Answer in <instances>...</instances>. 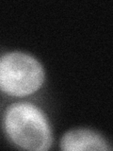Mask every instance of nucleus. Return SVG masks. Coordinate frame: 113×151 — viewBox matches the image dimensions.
<instances>
[{"instance_id":"nucleus-1","label":"nucleus","mask_w":113,"mask_h":151,"mask_svg":"<svg viewBox=\"0 0 113 151\" xmlns=\"http://www.w3.org/2000/svg\"><path fill=\"white\" fill-rule=\"evenodd\" d=\"M4 127L9 139L26 150H49L53 138L45 115L39 108L27 102L14 103L4 116Z\"/></svg>"},{"instance_id":"nucleus-2","label":"nucleus","mask_w":113,"mask_h":151,"mask_svg":"<svg viewBox=\"0 0 113 151\" xmlns=\"http://www.w3.org/2000/svg\"><path fill=\"white\" fill-rule=\"evenodd\" d=\"M45 78L44 70L34 57L23 52H9L0 57V91L11 96L36 93Z\"/></svg>"},{"instance_id":"nucleus-3","label":"nucleus","mask_w":113,"mask_h":151,"mask_svg":"<svg viewBox=\"0 0 113 151\" xmlns=\"http://www.w3.org/2000/svg\"><path fill=\"white\" fill-rule=\"evenodd\" d=\"M59 146L64 151H107L112 149L101 134L87 129L67 131L61 138Z\"/></svg>"}]
</instances>
